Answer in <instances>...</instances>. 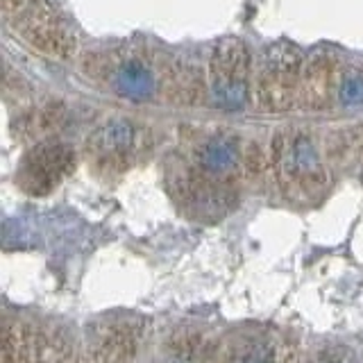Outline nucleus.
<instances>
[{"label":"nucleus","mask_w":363,"mask_h":363,"mask_svg":"<svg viewBox=\"0 0 363 363\" xmlns=\"http://www.w3.org/2000/svg\"><path fill=\"white\" fill-rule=\"evenodd\" d=\"M152 150L150 132L127 118H109L87 136L85 154L96 175L114 179L125 175Z\"/></svg>","instance_id":"nucleus-3"},{"label":"nucleus","mask_w":363,"mask_h":363,"mask_svg":"<svg viewBox=\"0 0 363 363\" xmlns=\"http://www.w3.org/2000/svg\"><path fill=\"white\" fill-rule=\"evenodd\" d=\"M207 363H300L286 338L272 332H243L220 341Z\"/></svg>","instance_id":"nucleus-7"},{"label":"nucleus","mask_w":363,"mask_h":363,"mask_svg":"<svg viewBox=\"0 0 363 363\" xmlns=\"http://www.w3.org/2000/svg\"><path fill=\"white\" fill-rule=\"evenodd\" d=\"M343 85L341 62L332 55H316L302 69L300 107L307 109H325L338 98Z\"/></svg>","instance_id":"nucleus-8"},{"label":"nucleus","mask_w":363,"mask_h":363,"mask_svg":"<svg viewBox=\"0 0 363 363\" xmlns=\"http://www.w3.org/2000/svg\"><path fill=\"white\" fill-rule=\"evenodd\" d=\"M311 363H357L354 357L343 348H327V350H320L316 357H313Z\"/></svg>","instance_id":"nucleus-9"},{"label":"nucleus","mask_w":363,"mask_h":363,"mask_svg":"<svg viewBox=\"0 0 363 363\" xmlns=\"http://www.w3.org/2000/svg\"><path fill=\"white\" fill-rule=\"evenodd\" d=\"M85 71L103 89L139 103H195L202 89L191 66L148 44H127L94 55Z\"/></svg>","instance_id":"nucleus-1"},{"label":"nucleus","mask_w":363,"mask_h":363,"mask_svg":"<svg viewBox=\"0 0 363 363\" xmlns=\"http://www.w3.org/2000/svg\"><path fill=\"white\" fill-rule=\"evenodd\" d=\"M76 170V152L62 141L44 139L30 148L16 170V182L30 195L53 193Z\"/></svg>","instance_id":"nucleus-6"},{"label":"nucleus","mask_w":363,"mask_h":363,"mask_svg":"<svg viewBox=\"0 0 363 363\" xmlns=\"http://www.w3.org/2000/svg\"><path fill=\"white\" fill-rule=\"evenodd\" d=\"M302 60L295 48L279 44L263 57L254 80L257 107L268 114H282L300 105Z\"/></svg>","instance_id":"nucleus-4"},{"label":"nucleus","mask_w":363,"mask_h":363,"mask_svg":"<svg viewBox=\"0 0 363 363\" xmlns=\"http://www.w3.org/2000/svg\"><path fill=\"white\" fill-rule=\"evenodd\" d=\"M209 87L216 103L238 109L250 96V55L241 39H225L216 46L209 62Z\"/></svg>","instance_id":"nucleus-5"},{"label":"nucleus","mask_w":363,"mask_h":363,"mask_svg":"<svg viewBox=\"0 0 363 363\" xmlns=\"http://www.w3.org/2000/svg\"><path fill=\"white\" fill-rule=\"evenodd\" d=\"M332 157L318 145L309 130L288 127L272 136L266 163L277 188L291 202L313 204L329 191Z\"/></svg>","instance_id":"nucleus-2"}]
</instances>
